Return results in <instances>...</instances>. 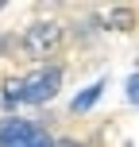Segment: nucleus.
I'll return each instance as SVG.
<instances>
[{
    "label": "nucleus",
    "mask_w": 139,
    "mask_h": 147,
    "mask_svg": "<svg viewBox=\"0 0 139 147\" xmlns=\"http://www.w3.org/2000/svg\"><path fill=\"white\" fill-rule=\"evenodd\" d=\"M58 89H62V70L58 66H43V70L27 74L19 81V101L23 105H46Z\"/></svg>",
    "instance_id": "nucleus-1"
},
{
    "label": "nucleus",
    "mask_w": 139,
    "mask_h": 147,
    "mask_svg": "<svg viewBox=\"0 0 139 147\" xmlns=\"http://www.w3.org/2000/svg\"><path fill=\"white\" fill-rule=\"evenodd\" d=\"M101 89H104V81H93V85H85V93H77V97H73V112L93 109V105L101 101Z\"/></svg>",
    "instance_id": "nucleus-4"
},
{
    "label": "nucleus",
    "mask_w": 139,
    "mask_h": 147,
    "mask_svg": "<svg viewBox=\"0 0 139 147\" xmlns=\"http://www.w3.org/2000/svg\"><path fill=\"white\" fill-rule=\"evenodd\" d=\"M0 147H54V140L31 120L8 116V120H0Z\"/></svg>",
    "instance_id": "nucleus-2"
},
{
    "label": "nucleus",
    "mask_w": 139,
    "mask_h": 147,
    "mask_svg": "<svg viewBox=\"0 0 139 147\" xmlns=\"http://www.w3.org/2000/svg\"><path fill=\"white\" fill-rule=\"evenodd\" d=\"M0 8H4V4H0Z\"/></svg>",
    "instance_id": "nucleus-7"
},
{
    "label": "nucleus",
    "mask_w": 139,
    "mask_h": 147,
    "mask_svg": "<svg viewBox=\"0 0 139 147\" xmlns=\"http://www.w3.org/2000/svg\"><path fill=\"white\" fill-rule=\"evenodd\" d=\"M128 97H132V101L139 105V74H135V78H132V81H128Z\"/></svg>",
    "instance_id": "nucleus-5"
},
{
    "label": "nucleus",
    "mask_w": 139,
    "mask_h": 147,
    "mask_svg": "<svg viewBox=\"0 0 139 147\" xmlns=\"http://www.w3.org/2000/svg\"><path fill=\"white\" fill-rule=\"evenodd\" d=\"M58 43H62V27H58V23H50V20L31 23L27 35H23V47H27L31 54H39V58H43V54H50Z\"/></svg>",
    "instance_id": "nucleus-3"
},
{
    "label": "nucleus",
    "mask_w": 139,
    "mask_h": 147,
    "mask_svg": "<svg viewBox=\"0 0 139 147\" xmlns=\"http://www.w3.org/2000/svg\"><path fill=\"white\" fill-rule=\"evenodd\" d=\"M54 147H85V143H77V140H62V143H54Z\"/></svg>",
    "instance_id": "nucleus-6"
}]
</instances>
